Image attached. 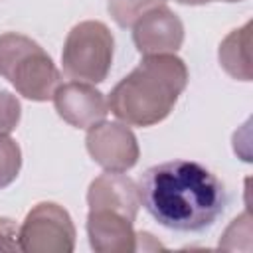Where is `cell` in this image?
I'll return each instance as SVG.
<instances>
[{
    "label": "cell",
    "instance_id": "1",
    "mask_svg": "<svg viewBox=\"0 0 253 253\" xmlns=\"http://www.w3.org/2000/svg\"><path fill=\"white\" fill-rule=\"evenodd\" d=\"M136 186L146 211L174 231H204L213 225L227 202L221 180L194 160L150 166Z\"/></svg>",
    "mask_w": 253,
    "mask_h": 253
},
{
    "label": "cell",
    "instance_id": "2",
    "mask_svg": "<svg viewBox=\"0 0 253 253\" xmlns=\"http://www.w3.org/2000/svg\"><path fill=\"white\" fill-rule=\"evenodd\" d=\"M188 85V67L176 53L144 55L109 93V111L130 126L164 121Z\"/></svg>",
    "mask_w": 253,
    "mask_h": 253
},
{
    "label": "cell",
    "instance_id": "3",
    "mask_svg": "<svg viewBox=\"0 0 253 253\" xmlns=\"http://www.w3.org/2000/svg\"><path fill=\"white\" fill-rule=\"evenodd\" d=\"M0 75L30 101L51 99L61 79L47 51L18 32L0 36Z\"/></svg>",
    "mask_w": 253,
    "mask_h": 253
},
{
    "label": "cell",
    "instance_id": "4",
    "mask_svg": "<svg viewBox=\"0 0 253 253\" xmlns=\"http://www.w3.org/2000/svg\"><path fill=\"white\" fill-rule=\"evenodd\" d=\"M115 53L111 30L99 20L75 24L63 43L61 65L65 75L75 81L101 83L107 79Z\"/></svg>",
    "mask_w": 253,
    "mask_h": 253
},
{
    "label": "cell",
    "instance_id": "5",
    "mask_svg": "<svg viewBox=\"0 0 253 253\" xmlns=\"http://www.w3.org/2000/svg\"><path fill=\"white\" fill-rule=\"evenodd\" d=\"M20 247L26 253H71L75 225L69 211L55 202L36 204L20 225Z\"/></svg>",
    "mask_w": 253,
    "mask_h": 253
},
{
    "label": "cell",
    "instance_id": "6",
    "mask_svg": "<svg viewBox=\"0 0 253 253\" xmlns=\"http://www.w3.org/2000/svg\"><path fill=\"white\" fill-rule=\"evenodd\" d=\"M85 146L89 156L105 172H126L140 156L134 132L123 123L101 121L87 128Z\"/></svg>",
    "mask_w": 253,
    "mask_h": 253
},
{
    "label": "cell",
    "instance_id": "7",
    "mask_svg": "<svg viewBox=\"0 0 253 253\" xmlns=\"http://www.w3.org/2000/svg\"><path fill=\"white\" fill-rule=\"evenodd\" d=\"M132 42L142 55L176 53L184 43V24L166 4H158L132 24Z\"/></svg>",
    "mask_w": 253,
    "mask_h": 253
},
{
    "label": "cell",
    "instance_id": "8",
    "mask_svg": "<svg viewBox=\"0 0 253 253\" xmlns=\"http://www.w3.org/2000/svg\"><path fill=\"white\" fill-rule=\"evenodd\" d=\"M51 99L57 115L75 128H91L109 113L103 93L85 81L59 83Z\"/></svg>",
    "mask_w": 253,
    "mask_h": 253
},
{
    "label": "cell",
    "instance_id": "9",
    "mask_svg": "<svg viewBox=\"0 0 253 253\" xmlns=\"http://www.w3.org/2000/svg\"><path fill=\"white\" fill-rule=\"evenodd\" d=\"M134 221L113 210H89L87 237L93 251L130 253L138 249Z\"/></svg>",
    "mask_w": 253,
    "mask_h": 253
},
{
    "label": "cell",
    "instance_id": "10",
    "mask_svg": "<svg viewBox=\"0 0 253 253\" xmlns=\"http://www.w3.org/2000/svg\"><path fill=\"white\" fill-rule=\"evenodd\" d=\"M87 206L89 210H113L136 221L140 208L138 186L123 172H105L89 184Z\"/></svg>",
    "mask_w": 253,
    "mask_h": 253
},
{
    "label": "cell",
    "instance_id": "11",
    "mask_svg": "<svg viewBox=\"0 0 253 253\" xmlns=\"http://www.w3.org/2000/svg\"><path fill=\"white\" fill-rule=\"evenodd\" d=\"M251 22H245L241 28L231 30L219 43L217 59L223 71L237 81H251Z\"/></svg>",
    "mask_w": 253,
    "mask_h": 253
},
{
    "label": "cell",
    "instance_id": "12",
    "mask_svg": "<svg viewBox=\"0 0 253 253\" xmlns=\"http://www.w3.org/2000/svg\"><path fill=\"white\" fill-rule=\"evenodd\" d=\"M158 4H164V0H107V10L121 28H130L144 12Z\"/></svg>",
    "mask_w": 253,
    "mask_h": 253
},
{
    "label": "cell",
    "instance_id": "13",
    "mask_svg": "<svg viewBox=\"0 0 253 253\" xmlns=\"http://www.w3.org/2000/svg\"><path fill=\"white\" fill-rule=\"evenodd\" d=\"M22 168V150L14 138L0 134V190L10 186Z\"/></svg>",
    "mask_w": 253,
    "mask_h": 253
},
{
    "label": "cell",
    "instance_id": "14",
    "mask_svg": "<svg viewBox=\"0 0 253 253\" xmlns=\"http://www.w3.org/2000/svg\"><path fill=\"white\" fill-rule=\"evenodd\" d=\"M22 119V105L10 91L0 89V134H10Z\"/></svg>",
    "mask_w": 253,
    "mask_h": 253
},
{
    "label": "cell",
    "instance_id": "15",
    "mask_svg": "<svg viewBox=\"0 0 253 253\" xmlns=\"http://www.w3.org/2000/svg\"><path fill=\"white\" fill-rule=\"evenodd\" d=\"M0 251H22L20 225L10 217H0Z\"/></svg>",
    "mask_w": 253,
    "mask_h": 253
},
{
    "label": "cell",
    "instance_id": "16",
    "mask_svg": "<svg viewBox=\"0 0 253 253\" xmlns=\"http://www.w3.org/2000/svg\"><path fill=\"white\" fill-rule=\"evenodd\" d=\"M178 4H188V6H202V4H208L210 0H174Z\"/></svg>",
    "mask_w": 253,
    "mask_h": 253
},
{
    "label": "cell",
    "instance_id": "17",
    "mask_svg": "<svg viewBox=\"0 0 253 253\" xmlns=\"http://www.w3.org/2000/svg\"><path fill=\"white\" fill-rule=\"evenodd\" d=\"M219 2H241V0H219Z\"/></svg>",
    "mask_w": 253,
    "mask_h": 253
}]
</instances>
